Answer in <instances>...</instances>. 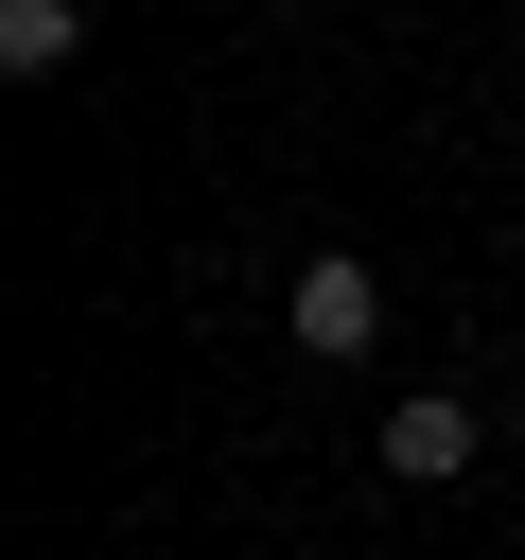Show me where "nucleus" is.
Returning a JSON list of instances; mask_svg holds the SVG:
<instances>
[{"mask_svg": "<svg viewBox=\"0 0 525 560\" xmlns=\"http://www.w3.org/2000/svg\"><path fill=\"white\" fill-rule=\"evenodd\" d=\"M280 315H298V350H315V368H368V332H385V280H368V262H350V245H315V262H298V298H280Z\"/></svg>", "mask_w": 525, "mask_h": 560, "instance_id": "1", "label": "nucleus"}, {"mask_svg": "<svg viewBox=\"0 0 525 560\" xmlns=\"http://www.w3.org/2000/svg\"><path fill=\"white\" fill-rule=\"evenodd\" d=\"M70 52H88V0H0V70L18 88H52Z\"/></svg>", "mask_w": 525, "mask_h": 560, "instance_id": "3", "label": "nucleus"}, {"mask_svg": "<svg viewBox=\"0 0 525 560\" xmlns=\"http://www.w3.org/2000/svg\"><path fill=\"white\" fill-rule=\"evenodd\" d=\"M472 438H490L472 402H385V472H402V490H455V472H472Z\"/></svg>", "mask_w": 525, "mask_h": 560, "instance_id": "2", "label": "nucleus"}, {"mask_svg": "<svg viewBox=\"0 0 525 560\" xmlns=\"http://www.w3.org/2000/svg\"><path fill=\"white\" fill-rule=\"evenodd\" d=\"M508 438H525V420H508Z\"/></svg>", "mask_w": 525, "mask_h": 560, "instance_id": "4", "label": "nucleus"}]
</instances>
